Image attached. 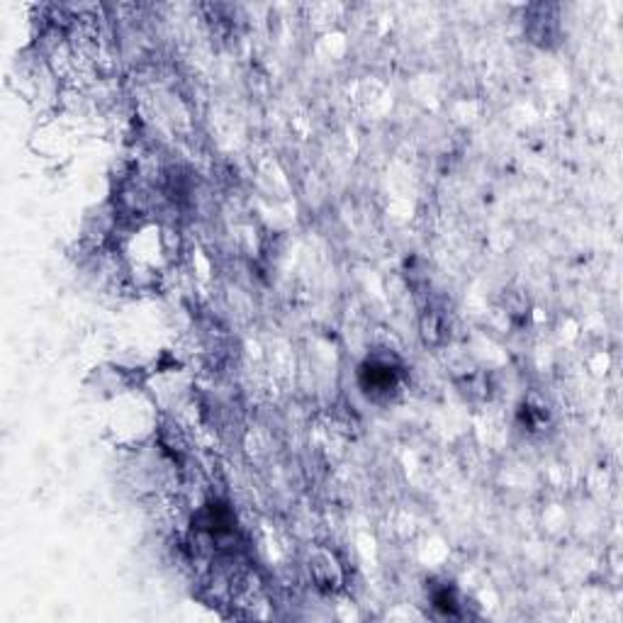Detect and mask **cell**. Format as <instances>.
Here are the masks:
<instances>
[{
    "mask_svg": "<svg viewBox=\"0 0 623 623\" xmlns=\"http://www.w3.org/2000/svg\"><path fill=\"white\" fill-rule=\"evenodd\" d=\"M402 380V365L397 363V358L390 353L383 356L368 358L361 371H358V383L365 394H371L375 400L380 397H390V394L400 387Z\"/></svg>",
    "mask_w": 623,
    "mask_h": 623,
    "instance_id": "cell-1",
    "label": "cell"
},
{
    "mask_svg": "<svg viewBox=\"0 0 623 623\" xmlns=\"http://www.w3.org/2000/svg\"><path fill=\"white\" fill-rule=\"evenodd\" d=\"M431 601H434V607L441 611V614L445 616H458V594H455V589L448 585H441L438 589H434V594H431Z\"/></svg>",
    "mask_w": 623,
    "mask_h": 623,
    "instance_id": "cell-2",
    "label": "cell"
}]
</instances>
